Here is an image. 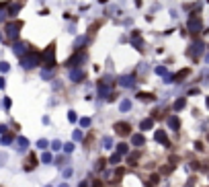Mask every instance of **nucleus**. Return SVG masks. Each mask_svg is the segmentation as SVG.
Here are the masks:
<instances>
[{"instance_id":"f257e3e1","label":"nucleus","mask_w":209,"mask_h":187,"mask_svg":"<svg viewBox=\"0 0 209 187\" xmlns=\"http://www.w3.org/2000/svg\"><path fill=\"white\" fill-rule=\"evenodd\" d=\"M115 134L125 138V136H129V134H131V125L125 124V121H119V124H115Z\"/></svg>"}]
</instances>
